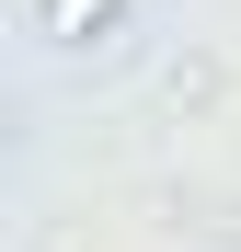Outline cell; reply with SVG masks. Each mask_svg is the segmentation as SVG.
I'll return each instance as SVG.
<instances>
[{
  "mask_svg": "<svg viewBox=\"0 0 241 252\" xmlns=\"http://www.w3.org/2000/svg\"><path fill=\"white\" fill-rule=\"evenodd\" d=\"M115 12H127V0H34V34H46V46H92Z\"/></svg>",
  "mask_w": 241,
  "mask_h": 252,
  "instance_id": "6da1fadb",
  "label": "cell"
}]
</instances>
